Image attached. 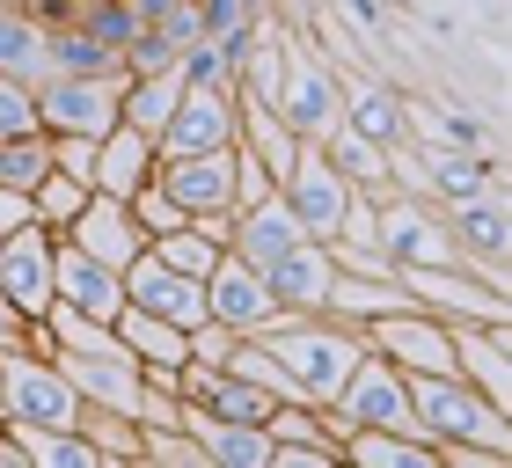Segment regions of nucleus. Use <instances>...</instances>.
Returning a JSON list of instances; mask_svg holds the SVG:
<instances>
[{
  "label": "nucleus",
  "instance_id": "nucleus-1",
  "mask_svg": "<svg viewBox=\"0 0 512 468\" xmlns=\"http://www.w3.org/2000/svg\"><path fill=\"white\" fill-rule=\"evenodd\" d=\"M256 344L278 351V366H286V381L300 403H330V395L352 381V366L366 359V337L352 330V322H330V315H300V308H278L264 330H249Z\"/></svg>",
  "mask_w": 512,
  "mask_h": 468
},
{
  "label": "nucleus",
  "instance_id": "nucleus-2",
  "mask_svg": "<svg viewBox=\"0 0 512 468\" xmlns=\"http://www.w3.org/2000/svg\"><path fill=\"white\" fill-rule=\"evenodd\" d=\"M410 403H417V425L425 439H476L512 468V410L476 395L461 373H410Z\"/></svg>",
  "mask_w": 512,
  "mask_h": 468
},
{
  "label": "nucleus",
  "instance_id": "nucleus-3",
  "mask_svg": "<svg viewBox=\"0 0 512 468\" xmlns=\"http://www.w3.org/2000/svg\"><path fill=\"white\" fill-rule=\"evenodd\" d=\"M374 242L395 271H417V264H461V242L447 234V213L432 198H410V191H381L374 198Z\"/></svg>",
  "mask_w": 512,
  "mask_h": 468
},
{
  "label": "nucleus",
  "instance_id": "nucleus-4",
  "mask_svg": "<svg viewBox=\"0 0 512 468\" xmlns=\"http://www.w3.org/2000/svg\"><path fill=\"white\" fill-rule=\"evenodd\" d=\"M0 395H8V417H30V425H52V432L81 425L74 381L59 373V359H44V351H30V344L0 351Z\"/></svg>",
  "mask_w": 512,
  "mask_h": 468
},
{
  "label": "nucleus",
  "instance_id": "nucleus-5",
  "mask_svg": "<svg viewBox=\"0 0 512 468\" xmlns=\"http://www.w3.org/2000/svg\"><path fill=\"white\" fill-rule=\"evenodd\" d=\"M125 66L118 74H44L37 81V125L44 132H81L103 139L110 125H125Z\"/></svg>",
  "mask_w": 512,
  "mask_h": 468
},
{
  "label": "nucleus",
  "instance_id": "nucleus-6",
  "mask_svg": "<svg viewBox=\"0 0 512 468\" xmlns=\"http://www.w3.org/2000/svg\"><path fill=\"white\" fill-rule=\"evenodd\" d=\"M300 139H322L330 125H344V74L330 59L315 52V44H293V59H286V88H278V103H271Z\"/></svg>",
  "mask_w": 512,
  "mask_h": 468
},
{
  "label": "nucleus",
  "instance_id": "nucleus-7",
  "mask_svg": "<svg viewBox=\"0 0 512 468\" xmlns=\"http://www.w3.org/2000/svg\"><path fill=\"white\" fill-rule=\"evenodd\" d=\"M278 198L293 205V220H300V234H308V242H330V234L344 227V205H352L359 191L337 176V161L308 139V147H300V161L286 169V183H278Z\"/></svg>",
  "mask_w": 512,
  "mask_h": 468
},
{
  "label": "nucleus",
  "instance_id": "nucleus-8",
  "mask_svg": "<svg viewBox=\"0 0 512 468\" xmlns=\"http://www.w3.org/2000/svg\"><path fill=\"white\" fill-rule=\"evenodd\" d=\"M410 286L417 308H432L439 322H512V293L483 286V278H469L461 264H417V271H395Z\"/></svg>",
  "mask_w": 512,
  "mask_h": 468
},
{
  "label": "nucleus",
  "instance_id": "nucleus-9",
  "mask_svg": "<svg viewBox=\"0 0 512 468\" xmlns=\"http://www.w3.org/2000/svg\"><path fill=\"white\" fill-rule=\"evenodd\" d=\"M52 256H59V234L37 227V220H22V227L0 234V293H8L30 322L59 300L52 293Z\"/></svg>",
  "mask_w": 512,
  "mask_h": 468
},
{
  "label": "nucleus",
  "instance_id": "nucleus-10",
  "mask_svg": "<svg viewBox=\"0 0 512 468\" xmlns=\"http://www.w3.org/2000/svg\"><path fill=\"white\" fill-rule=\"evenodd\" d=\"M235 88H191L183 81V103L169 110V125L154 132V161L161 154H213V147H235Z\"/></svg>",
  "mask_w": 512,
  "mask_h": 468
},
{
  "label": "nucleus",
  "instance_id": "nucleus-11",
  "mask_svg": "<svg viewBox=\"0 0 512 468\" xmlns=\"http://www.w3.org/2000/svg\"><path fill=\"white\" fill-rule=\"evenodd\" d=\"M359 337H366V351L395 359L403 373H454V337H447V322H439L432 308L381 315V322H366Z\"/></svg>",
  "mask_w": 512,
  "mask_h": 468
},
{
  "label": "nucleus",
  "instance_id": "nucleus-12",
  "mask_svg": "<svg viewBox=\"0 0 512 468\" xmlns=\"http://www.w3.org/2000/svg\"><path fill=\"white\" fill-rule=\"evenodd\" d=\"M154 183L169 191L183 213H235V147H213V154H161L154 161Z\"/></svg>",
  "mask_w": 512,
  "mask_h": 468
},
{
  "label": "nucleus",
  "instance_id": "nucleus-13",
  "mask_svg": "<svg viewBox=\"0 0 512 468\" xmlns=\"http://www.w3.org/2000/svg\"><path fill=\"white\" fill-rule=\"evenodd\" d=\"M205 315L227 322L235 337H249V330H264V322L278 315V300H271V286H264V271L242 264L235 249H220L213 271H205Z\"/></svg>",
  "mask_w": 512,
  "mask_h": 468
},
{
  "label": "nucleus",
  "instance_id": "nucleus-14",
  "mask_svg": "<svg viewBox=\"0 0 512 468\" xmlns=\"http://www.w3.org/2000/svg\"><path fill=\"white\" fill-rule=\"evenodd\" d=\"M125 300L147 308V315H161V322H176V330H198V322H205V278L169 271L154 249H139L125 264Z\"/></svg>",
  "mask_w": 512,
  "mask_h": 468
},
{
  "label": "nucleus",
  "instance_id": "nucleus-15",
  "mask_svg": "<svg viewBox=\"0 0 512 468\" xmlns=\"http://www.w3.org/2000/svg\"><path fill=\"white\" fill-rule=\"evenodd\" d=\"M447 337H454L461 381L512 410V322H447Z\"/></svg>",
  "mask_w": 512,
  "mask_h": 468
},
{
  "label": "nucleus",
  "instance_id": "nucleus-16",
  "mask_svg": "<svg viewBox=\"0 0 512 468\" xmlns=\"http://www.w3.org/2000/svg\"><path fill=\"white\" fill-rule=\"evenodd\" d=\"M403 139L425 154H483V147H498V125L476 110H454V103L403 96Z\"/></svg>",
  "mask_w": 512,
  "mask_h": 468
},
{
  "label": "nucleus",
  "instance_id": "nucleus-17",
  "mask_svg": "<svg viewBox=\"0 0 512 468\" xmlns=\"http://www.w3.org/2000/svg\"><path fill=\"white\" fill-rule=\"evenodd\" d=\"M52 293L66 300V308L96 315V322H118V315H125V271L96 264V256L74 249L66 234H59V256H52Z\"/></svg>",
  "mask_w": 512,
  "mask_h": 468
},
{
  "label": "nucleus",
  "instance_id": "nucleus-18",
  "mask_svg": "<svg viewBox=\"0 0 512 468\" xmlns=\"http://www.w3.org/2000/svg\"><path fill=\"white\" fill-rule=\"evenodd\" d=\"M66 242H74V249H88V256H96V264H110V271H125L132 256L147 249V234H139V220H132V205H125V198L88 191L81 220L66 227Z\"/></svg>",
  "mask_w": 512,
  "mask_h": 468
},
{
  "label": "nucleus",
  "instance_id": "nucleus-19",
  "mask_svg": "<svg viewBox=\"0 0 512 468\" xmlns=\"http://www.w3.org/2000/svg\"><path fill=\"white\" fill-rule=\"evenodd\" d=\"M183 432L198 439L205 468H271V432L264 425H235V417H213L205 403H183Z\"/></svg>",
  "mask_w": 512,
  "mask_h": 468
},
{
  "label": "nucleus",
  "instance_id": "nucleus-20",
  "mask_svg": "<svg viewBox=\"0 0 512 468\" xmlns=\"http://www.w3.org/2000/svg\"><path fill=\"white\" fill-rule=\"evenodd\" d=\"M403 308H417V300L395 271H381V278L374 271H337L330 293H322V315L352 322V330H366V322H381V315H403Z\"/></svg>",
  "mask_w": 512,
  "mask_h": 468
},
{
  "label": "nucleus",
  "instance_id": "nucleus-21",
  "mask_svg": "<svg viewBox=\"0 0 512 468\" xmlns=\"http://www.w3.org/2000/svg\"><path fill=\"white\" fill-rule=\"evenodd\" d=\"M293 242H308V234H300L293 205L278 198V191H271V198H256V205H242V213H235V234H227V249H235L242 264H256V271H271Z\"/></svg>",
  "mask_w": 512,
  "mask_h": 468
},
{
  "label": "nucleus",
  "instance_id": "nucleus-22",
  "mask_svg": "<svg viewBox=\"0 0 512 468\" xmlns=\"http://www.w3.org/2000/svg\"><path fill=\"white\" fill-rule=\"evenodd\" d=\"M330 278H337V264H330V249L322 242H293L278 264L264 271V286H271V300L278 308H300V315H322V293H330Z\"/></svg>",
  "mask_w": 512,
  "mask_h": 468
},
{
  "label": "nucleus",
  "instance_id": "nucleus-23",
  "mask_svg": "<svg viewBox=\"0 0 512 468\" xmlns=\"http://www.w3.org/2000/svg\"><path fill=\"white\" fill-rule=\"evenodd\" d=\"M147 176H154V139L139 132V125H110V132L96 139V169H88V191L132 198Z\"/></svg>",
  "mask_w": 512,
  "mask_h": 468
},
{
  "label": "nucleus",
  "instance_id": "nucleus-24",
  "mask_svg": "<svg viewBox=\"0 0 512 468\" xmlns=\"http://www.w3.org/2000/svg\"><path fill=\"white\" fill-rule=\"evenodd\" d=\"M235 125H242V132H235L242 147H249L256 161H264V169H271L278 183H286V169L300 161V147H308V139H300V132H293L271 103H256V96H235Z\"/></svg>",
  "mask_w": 512,
  "mask_h": 468
},
{
  "label": "nucleus",
  "instance_id": "nucleus-25",
  "mask_svg": "<svg viewBox=\"0 0 512 468\" xmlns=\"http://www.w3.org/2000/svg\"><path fill=\"white\" fill-rule=\"evenodd\" d=\"M344 125L359 139H374V147H395V139H403V88L344 74Z\"/></svg>",
  "mask_w": 512,
  "mask_h": 468
},
{
  "label": "nucleus",
  "instance_id": "nucleus-26",
  "mask_svg": "<svg viewBox=\"0 0 512 468\" xmlns=\"http://www.w3.org/2000/svg\"><path fill=\"white\" fill-rule=\"evenodd\" d=\"M0 74H8V81H30V88L52 74V30L30 22L15 0H0Z\"/></svg>",
  "mask_w": 512,
  "mask_h": 468
},
{
  "label": "nucleus",
  "instance_id": "nucleus-27",
  "mask_svg": "<svg viewBox=\"0 0 512 468\" xmlns=\"http://www.w3.org/2000/svg\"><path fill=\"white\" fill-rule=\"evenodd\" d=\"M447 213V234L469 256H512V220H505V191L491 198H461V205H439Z\"/></svg>",
  "mask_w": 512,
  "mask_h": 468
},
{
  "label": "nucleus",
  "instance_id": "nucleus-28",
  "mask_svg": "<svg viewBox=\"0 0 512 468\" xmlns=\"http://www.w3.org/2000/svg\"><path fill=\"white\" fill-rule=\"evenodd\" d=\"M344 468H432V439H403V432H381V425H359L344 432Z\"/></svg>",
  "mask_w": 512,
  "mask_h": 468
},
{
  "label": "nucleus",
  "instance_id": "nucleus-29",
  "mask_svg": "<svg viewBox=\"0 0 512 468\" xmlns=\"http://www.w3.org/2000/svg\"><path fill=\"white\" fill-rule=\"evenodd\" d=\"M183 103V66H161V74H125V125H139V132H161L169 125V110Z\"/></svg>",
  "mask_w": 512,
  "mask_h": 468
},
{
  "label": "nucleus",
  "instance_id": "nucleus-30",
  "mask_svg": "<svg viewBox=\"0 0 512 468\" xmlns=\"http://www.w3.org/2000/svg\"><path fill=\"white\" fill-rule=\"evenodd\" d=\"M88 447H96L103 468H139V425L118 410H96V403H81V425H74Z\"/></svg>",
  "mask_w": 512,
  "mask_h": 468
},
{
  "label": "nucleus",
  "instance_id": "nucleus-31",
  "mask_svg": "<svg viewBox=\"0 0 512 468\" xmlns=\"http://www.w3.org/2000/svg\"><path fill=\"white\" fill-rule=\"evenodd\" d=\"M52 176V132H22V139H0V183L30 198L37 183Z\"/></svg>",
  "mask_w": 512,
  "mask_h": 468
},
{
  "label": "nucleus",
  "instance_id": "nucleus-32",
  "mask_svg": "<svg viewBox=\"0 0 512 468\" xmlns=\"http://www.w3.org/2000/svg\"><path fill=\"white\" fill-rule=\"evenodd\" d=\"M52 74H118V52L96 44L81 22H59L52 30Z\"/></svg>",
  "mask_w": 512,
  "mask_h": 468
},
{
  "label": "nucleus",
  "instance_id": "nucleus-33",
  "mask_svg": "<svg viewBox=\"0 0 512 468\" xmlns=\"http://www.w3.org/2000/svg\"><path fill=\"white\" fill-rule=\"evenodd\" d=\"M81 205H88V183L52 169V176H44L37 191H30V220H37V227H52V234H66V227L81 220Z\"/></svg>",
  "mask_w": 512,
  "mask_h": 468
},
{
  "label": "nucleus",
  "instance_id": "nucleus-34",
  "mask_svg": "<svg viewBox=\"0 0 512 468\" xmlns=\"http://www.w3.org/2000/svg\"><path fill=\"white\" fill-rule=\"evenodd\" d=\"M271 403H278V395H264L256 381H242V373H227V366H220V381L205 388V410H213V417H235V425H264Z\"/></svg>",
  "mask_w": 512,
  "mask_h": 468
},
{
  "label": "nucleus",
  "instance_id": "nucleus-35",
  "mask_svg": "<svg viewBox=\"0 0 512 468\" xmlns=\"http://www.w3.org/2000/svg\"><path fill=\"white\" fill-rule=\"evenodd\" d=\"M74 22H81V30L96 37V44H110V52H125V44H132L139 30H147L132 0H81V8H74Z\"/></svg>",
  "mask_w": 512,
  "mask_h": 468
},
{
  "label": "nucleus",
  "instance_id": "nucleus-36",
  "mask_svg": "<svg viewBox=\"0 0 512 468\" xmlns=\"http://www.w3.org/2000/svg\"><path fill=\"white\" fill-rule=\"evenodd\" d=\"M139 468H205V454L183 425H139Z\"/></svg>",
  "mask_w": 512,
  "mask_h": 468
},
{
  "label": "nucleus",
  "instance_id": "nucleus-37",
  "mask_svg": "<svg viewBox=\"0 0 512 468\" xmlns=\"http://www.w3.org/2000/svg\"><path fill=\"white\" fill-rule=\"evenodd\" d=\"M147 249H154L169 271H191V278H205V271H213V256H220V242H205V234H198L191 220H183L176 234H154Z\"/></svg>",
  "mask_w": 512,
  "mask_h": 468
},
{
  "label": "nucleus",
  "instance_id": "nucleus-38",
  "mask_svg": "<svg viewBox=\"0 0 512 468\" xmlns=\"http://www.w3.org/2000/svg\"><path fill=\"white\" fill-rule=\"evenodd\" d=\"M125 205H132V220H139V234H147V242H154V234H176L183 220H191V213H183V205H176L169 191H161V183H154V176H147V183H139V191H132Z\"/></svg>",
  "mask_w": 512,
  "mask_h": 468
},
{
  "label": "nucleus",
  "instance_id": "nucleus-39",
  "mask_svg": "<svg viewBox=\"0 0 512 468\" xmlns=\"http://www.w3.org/2000/svg\"><path fill=\"white\" fill-rule=\"evenodd\" d=\"M176 66H183V81H191V88H235V59H227L213 37L183 44V52H176Z\"/></svg>",
  "mask_w": 512,
  "mask_h": 468
},
{
  "label": "nucleus",
  "instance_id": "nucleus-40",
  "mask_svg": "<svg viewBox=\"0 0 512 468\" xmlns=\"http://www.w3.org/2000/svg\"><path fill=\"white\" fill-rule=\"evenodd\" d=\"M22 132H44L37 125V88L0 74V139H22Z\"/></svg>",
  "mask_w": 512,
  "mask_h": 468
},
{
  "label": "nucleus",
  "instance_id": "nucleus-41",
  "mask_svg": "<svg viewBox=\"0 0 512 468\" xmlns=\"http://www.w3.org/2000/svg\"><path fill=\"white\" fill-rule=\"evenodd\" d=\"M271 468H344L330 439H271Z\"/></svg>",
  "mask_w": 512,
  "mask_h": 468
},
{
  "label": "nucleus",
  "instance_id": "nucleus-42",
  "mask_svg": "<svg viewBox=\"0 0 512 468\" xmlns=\"http://www.w3.org/2000/svg\"><path fill=\"white\" fill-rule=\"evenodd\" d=\"M191 8H198V30L205 37H235V30L256 22V0H191Z\"/></svg>",
  "mask_w": 512,
  "mask_h": 468
},
{
  "label": "nucleus",
  "instance_id": "nucleus-43",
  "mask_svg": "<svg viewBox=\"0 0 512 468\" xmlns=\"http://www.w3.org/2000/svg\"><path fill=\"white\" fill-rule=\"evenodd\" d=\"M118 66H125V74H161V66H176V44L161 37V30H139L125 52H118Z\"/></svg>",
  "mask_w": 512,
  "mask_h": 468
},
{
  "label": "nucleus",
  "instance_id": "nucleus-44",
  "mask_svg": "<svg viewBox=\"0 0 512 468\" xmlns=\"http://www.w3.org/2000/svg\"><path fill=\"white\" fill-rule=\"evenodd\" d=\"M271 191H278V176H271L264 161H256L242 139H235V213H242V205H256V198H271Z\"/></svg>",
  "mask_w": 512,
  "mask_h": 468
},
{
  "label": "nucleus",
  "instance_id": "nucleus-45",
  "mask_svg": "<svg viewBox=\"0 0 512 468\" xmlns=\"http://www.w3.org/2000/svg\"><path fill=\"white\" fill-rule=\"evenodd\" d=\"M52 169L88 183V169H96V139H81V132H52Z\"/></svg>",
  "mask_w": 512,
  "mask_h": 468
},
{
  "label": "nucleus",
  "instance_id": "nucleus-46",
  "mask_svg": "<svg viewBox=\"0 0 512 468\" xmlns=\"http://www.w3.org/2000/svg\"><path fill=\"white\" fill-rule=\"evenodd\" d=\"M147 30H161V37L176 44V52H183V44H198V37H205V30H198V8H191V0H176L169 15H154V22H147Z\"/></svg>",
  "mask_w": 512,
  "mask_h": 468
},
{
  "label": "nucleus",
  "instance_id": "nucleus-47",
  "mask_svg": "<svg viewBox=\"0 0 512 468\" xmlns=\"http://www.w3.org/2000/svg\"><path fill=\"white\" fill-rule=\"evenodd\" d=\"M337 15L352 22V30H366V37L388 30V8H381V0H337Z\"/></svg>",
  "mask_w": 512,
  "mask_h": 468
},
{
  "label": "nucleus",
  "instance_id": "nucleus-48",
  "mask_svg": "<svg viewBox=\"0 0 512 468\" xmlns=\"http://www.w3.org/2000/svg\"><path fill=\"white\" fill-rule=\"evenodd\" d=\"M22 337H30V315H22L15 300L0 293V351H8V344H22Z\"/></svg>",
  "mask_w": 512,
  "mask_h": 468
},
{
  "label": "nucleus",
  "instance_id": "nucleus-49",
  "mask_svg": "<svg viewBox=\"0 0 512 468\" xmlns=\"http://www.w3.org/2000/svg\"><path fill=\"white\" fill-rule=\"evenodd\" d=\"M191 227L205 234V242H220V249H227V234H235V213H198Z\"/></svg>",
  "mask_w": 512,
  "mask_h": 468
},
{
  "label": "nucleus",
  "instance_id": "nucleus-50",
  "mask_svg": "<svg viewBox=\"0 0 512 468\" xmlns=\"http://www.w3.org/2000/svg\"><path fill=\"white\" fill-rule=\"evenodd\" d=\"M22 220H30V198H22V191H8V183H0V227H22Z\"/></svg>",
  "mask_w": 512,
  "mask_h": 468
},
{
  "label": "nucleus",
  "instance_id": "nucleus-51",
  "mask_svg": "<svg viewBox=\"0 0 512 468\" xmlns=\"http://www.w3.org/2000/svg\"><path fill=\"white\" fill-rule=\"evenodd\" d=\"M0 468H22V447L8 439V425H0Z\"/></svg>",
  "mask_w": 512,
  "mask_h": 468
},
{
  "label": "nucleus",
  "instance_id": "nucleus-52",
  "mask_svg": "<svg viewBox=\"0 0 512 468\" xmlns=\"http://www.w3.org/2000/svg\"><path fill=\"white\" fill-rule=\"evenodd\" d=\"M132 8H139V22H154V15H169L176 0H132Z\"/></svg>",
  "mask_w": 512,
  "mask_h": 468
},
{
  "label": "nucleus",
  "instance_id": "nucleus-53",
  "mask_svg": "<svg viewBox=\"0 0 512 468\" xmlns=\"http://www.w3.org/2000/svg\"><path fill=\"white\" fill-rule=\"evenodd\" d=\"M461 8H491V0H461Z\"/></svg>",
  "mask_w": 512,
  "mask_h": 468
}]
</instances>
